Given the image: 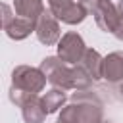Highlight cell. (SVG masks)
I'll use <instances>...</instances> for the list:
<instances>
[{"instance_id": "6da1fadb", "label": "cell", "mask_w": 123, "mask_h": 123, "mask_svg": "<svg viewBox=\"0 0 123 123\" xmlns=\"http://www.w3.org/2000/svg\"><path fill=\"white\" fill-rule=\"evenodd\" d=\"M46 75L40 67L31 65H17L12 71V86H10V100L21 106L29 96L38 94L46 86Z\"/></svg>"}, {"instance_id": "7a4b0ae2", "label": "cell", "mask_w": 123, "mask_h": 123, "mask_svg": "<svg viewBox=\"0 0 123 123\" xmlns=\"http://www.w3.org/2000/svg\"><path fill=\"white\" fill-rule=\"evenodd\" d=\"M40 69H42V73L46 75V79L52 86H58V88H63V90H71V88L75 90V83H73L75 71L60 56H46L40 62Z\"/></svg>"}, {"instance_id": "3957f363", "label": "cell", "mask_w": 123, "mask_h": 123, "mask_svg": "<svg viewBox=\"0 0 123 123\" xmlns=\"http://www.w3.org/2000/svg\"><path fill=\"white\" fill-rule=\"evenodd\" d=\"M71 102L77 106L81 123H102L104 121V104L88 88L75 90L71 94Z\"/></svg>"}, {"instance_id": "277c9868", "label": "cell", "mask_w": 123, "mask_h": 123, "mask_svg": "<svg viewBox=\"0 0 123 123\" xmlns=\"http://www.w3.org/2000/svg\"><path fill=\"white\" fill-rule=\"evenodd\" d=\"M2 27L12 40H23L37 29V21L21 17L13 13L8 4H2Z\"/></svg>"}, {"instance_id": "5b68a950", "label": "cell", "mask_w": 123, "mask_h": 123, "mask_svg": "<svg viewBox=\"0 0 123 123\" xmlns=\"http://www.w3.org/2000/svg\"><path fill=\"white\" fill-rule=\"evenodd\" d=\"M48 6L54 12V15L67 25L83 23L88 15V10L81 4V0H48Z\"/></svg>"}, {"instance_id": "8992f818", "label": "cell", "mask_w": 123, "mask_h": 123, "mask_svg": "<svg viewBox=\"0 0 123 123\" xmlns=\"http://www.w3.org/2000/svg\"><path fill=\"white\" fill-rule=\"evenodd\" d=\"M85 52H86L85 40H83V37H81L79 33H75V31L65 33V35L60 38V42H58V56H60L65 63H69V65H77V63L83 60Z\"/></svg>"}, {"instance_id": "52a82bcc", "label": "cell", "mask_w": 123, "mask_h": 123, "mask_svg": "<svg viewBox=\"0 0 123 123\" xmlns=\"http://www.w3.org/2000/svg\"><path fill=\"white\" fill-rule=\"evenodd\" d=\"M58 21H60V19L54 15V12H52L50 8L40 13V17L37 19V29H35V33H37V38H38L42 44L54 46V44L60 42V23H58Z\"/></svg>"}, {"instance_id": "ba28073f", "label": "cell", "mask_w": 123, "mask_h": 123, "mask_svg": "<svg viewBox=\"0 0 123 123\" xmlns=\"http://www.w3.org/2000/svg\"><path fill=\"white\" fill-rule=\"evenodd\" d=\"M92 15H94V21H96V25L102 29V31H106V33H115V29H117V25L121 23V15H119V12H117V6H113V2L111 0H100V4L96 6V10L92 12Z\"/></svg>"}, {"instance_id": "9c48e42d", "label": "cell", "mask_w": 123, "mask_h": 123, "mask_svg": "<svg viewBox=\"0 0 123 123\" xmlns=\"http://www.w3.org/2000/svg\"><path fill=\"white\" fill-rule=\"evenodd\" d=\"M21 115L25 123H44L48 111L42 104V96L33 94L21 104Z\"/></svg>"}, {"instance_id": "30bf717a", "label": "cell", "mask_w": 123, "mask_h": 123, "mask_svg": "<svg viewBox=\"0 0 123 123\" xmlns=\"http://www.w3.org/2000/svg\"><path fill=\"white\" fill-rule=\"evenodd\" d=\"M102 77L108 83H121L123 81V52H111L104 58V67H102Z\"/></svg>"}, {"instance_id": "8fae6325", "label": "cell", "mask_w": 123, "mask_h": 123, "mask_svg": "<svg viewBox=\"0 0 123 123\" xmlns=\"http://www.w3.org/2000/svg\"><path fill=\"white\" fill-rule=\"evenodd\" d=\"M79 65L92 77V81H100V79H104V77H102L104 58L100 56L98 50H94V48H86V52H85L83 60L79 62Z\"/></svg>"}, {"instance_id": "7c38bea8", "label": "cell", "mask_w": 123, "mask_h": 123, "mask_svg": "<svg viewBox=\"0 0 123 123\" xmlns=\"http://www.w3.org/2000/svg\"><path fill=\"white\" fill-rule=\"evenodd\" d=\"M44 2L42 0H13V12L21 17L37 21L40 13L44 12Z\"/></svg>"}, {"instance_id": "4fadbf2b", "label": "cell", "mask_w": 123, "mask_h": 123, "mask_svg": "<svg viewBox=\"0 0 123 123\" xmlns=\"http://www.w3.org/2000/svg\"><path fill=\"white\" fill-rule=\"evenodd\" d=\"M65 100H67L65 90L63 88H58V86H54V88H50V90H46L42 94V104H44L48 115L50 113H56L60 108H63L65 106Z\"/></svg>"}, {"instance_id": "5bb4252c", "label": "cell", "mask_w": 123, "mask_h": 123, "mask_svg": "<svg viewBox=\"0 0 123 123\" xmlns=\"http://www.w3.org/2000/svg\"><path fill=\"white\" fill-rule=\"evenodd\" d=\"M113 37H115L117 40H123V19H121V23L117 25V29H115V33H113Z\"/></svg>"}, {"instance_id": "9a60e30c", "label": "cell", "mask_w": 123, "mask_h": 123, "mask_svg": "<svg viewBox=\"0 0 123 123\" xmlns=\"http://www.w3.org/2000/svg\"><path fill=\"white\" fill-rule=\"evenodd\" d=\"M117 12H119V15L123 17V0H119V4H117Z\"/></svg>"}, {"instance_id": "2e32d148", "label": "cell", "mask_w": 123, "mask_h": 123, "mask_svg": "<svg viewBox=\"0 0 123 123\" xmlns=\"http://www.w3.org/2000/svg\"><path fill=\"white\" fill-rule=\"evenodd\" d=\"M119 92H121V96H123V81H121V86H119Z\"/></svg>"}, {"instance_id": "e0dca14e", "label": "cell", "mask_w": 123, "mask_h": 123, "mask_svg": "<svg viewBox=\"0 0 123 123\" xmlns=\"http://www.w3.org/2000/svg\"><path fill=\"white\" fill-rule=\"evenodd\" d=\"M56 123H63V121H60V119H58V121H56Z\"/></svg>"}, {"instance_id": "ac0fdd59", "label": "cell", "mask_w": 123, "mask_h": 123, "mask_svg": "<svg viewBox=\"0 0 123 123\" xmlns=\"http://www.w3.org/2000/svg\"><path fill=\"white\" fill-rule=\"evenodd\" d=\"M102 123H111V121H102Z\"/></svg>"}]
</instances>
